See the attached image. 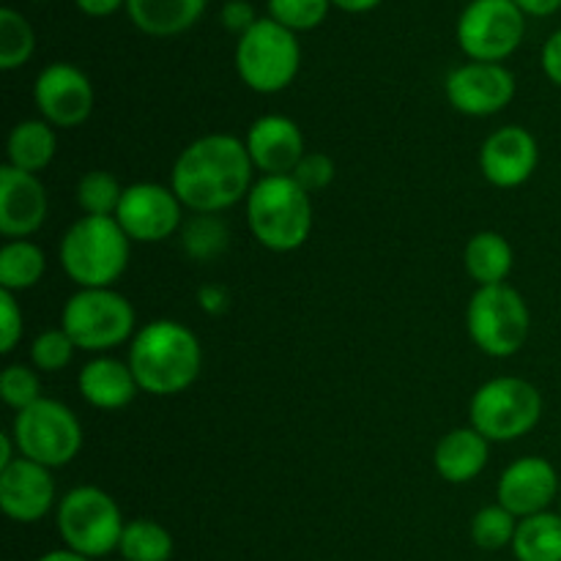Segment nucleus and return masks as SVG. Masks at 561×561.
<instances>
[{"label": "nucleus", "instance_id": "1", "mask_svg": "<svg viewBox=\"0 0 561 561\" xmlns=\"http://www.w3.org/2000/svg\"><path fill=\"white\" fill-rule=\"evenodd\" d=\"M252 164L244 140L233 135H203L175 157L170 190L195 214H219L247 201Z\"/></svg>", "mask_w": 561, "mask_h": 561}, {"label": "nucleus", "instance_id": "2", "mask_svg": "<svg viewBox=\"0 0 561 561\" xmlns=\"http://www.w3.org/2000/svg\"><path fill=\"white\" fill-rule=\"evenodd\" d=\"M129 367L140 392L153 398H173L197 381L203 348L186 323L159 318L137 329L129 348Z\"/></svg>", "mask_w": 561, "mask_h": 561}, {"label": "nucleus", "instance_id": "3", "mask_svg": "<svg viewBox=\"0 0 561 561\" xmlns=\"http://www.w3.org/2000/svg\"><path fill=\"white\" fill-rule=\"evenodd\" d=\"M247 225L261 247L272 252H296L312 233L310 192L294 175H263L244 201Z\"/></svg>", "mask_w": 561, "mask_h": 561}, {"label": "nucleus", "instance_id": "4", "mask_svg": "<svg viewBox=\"0 0 561 561\" xmlns=\"http://www.w3.org/2000/svg\"><path fill=\"white\" fill-rule=\"evenodd\" d=\"M131 241L115 217L82 214L64 233L58 261L77 288H113L129 266Z\"/></svg>", "mask_w": 561, "mask_h": 561}, {"label": "nucleus", "instance_id": "5", "mask_svg": "<svg viewBox=\"0 0 561 561\" xmlns=\"http://www.w3.org/2000/svg\"><path fill=\"white\" fill-rule=\"evenodd\" d=\"M131 301L113 288H80L60 312V329L77 351L102 356L104 351L129 343L137 334Z\"/></svg>", "mask_w": 561, "mask_h": 561}, {"label": "nucleus", "instance_id": "6", "mask_svg": "<svg viewBox=\"0 0 561 561\" xmlns=\"http://www.w3.org/2000/svg\"><path fill=\"white\" fill-rule=\"evenodd\" d=\"M55 526L69 551L102 559L118 551L126 520L107 491L96 485H77L58 502Z\"/></svg>", "mask_w": 561, "mask_h": 561}, {"label": "nucleus", "instance_id": "7", "mask_svg": "<svg viewBox=\"0 0 561 561\" xmlns=\"http://www.w3.org/2000/svg\"><path fill=\"white\" fill-rule=\"evenodd\" d=\"M236 71L250 91L272 96L285 91L301 69L299 36L272 16H261L236 42Z\"/></svg>", "mask_w": 561, "mask_h": 561}, {"label": "nucleus", "instance_id": "8", "mask_svg": "<svg viewBox=\"0 0 561 561\" xmlns=\"http://www.w3.org/2000/svg\"><path fill=\"white\" fill-rule=\"evenodd\" d=\"M542 416V394L531 381L499 376L482 383L469 403V420L488 442H518L537 427Z\"/></svg>", "mask_w": 561, "mask_h": 561}, {"label": "nucleus", "instance_id": "9", "mask_svg": "<svg viewBox=\"0 0 561 561\" xmlns=\"http://www.w3.org/2000/svg\"><path fill=\"white\" fill-rule=\"evenodd\" d=\"M469 337L482 354L493 359L515 356L526 345L531 332L529 305L513 285H488L477 288L466 307Z\"/></svg>", "mask_w": 561, "mask_h": 561}, {"label": "nucleus", "instance_id": "10", "mask_svg": "<svg viewBox=\"0 0 561 561\" xmlns=\"http://www.w3.org/2000/svg\"><path fill=\"white\" fill-rule=\"evenodd\" d=\"M11 436L22 458L47 469L71 463L82 449L80 420L69 405L53 398H42L31 409L20 411L11 425Z\"/></svg>", "mask_w": 561, "mask_h": 561}, {"label": "nucleus", "instance_id": "11", "mask_svg": "<svg viewBox=\"0 0 561 561\" xmlns=\"http://www.w3.org/2000/svg\"><path fill=\"white\" fill-rule=\"evenodd\" d=\"M526 36V14L515 0H471L458 16L455 38L469 60L502 64Z\"/></svg>", "mask_w": 561, "mask_h": 561}, {"label": "nucleus", "instance_id": "12", "mask_svg": "<svg viewBox=\"0 0 561 561\" xmlns=\"http://www.w3.org/2000/svg\"><path fill=\"white\" fill-rule=\"evenodd\" d=\"M33 104L38 115L55 129H75L93 113V85L85 71L75 64L44 66L33 82Z\"/></svg>", "mask_w": 561, "mask_h": 561}, {"label": "nucleus", "instance_id": "13", "mask_svg": "<svg viewBox=\"0 0 561 561\" xmlns=\"http://www.w3.org/2000/svg\"><path fill=\"white\" fill-rule=\"evenodd\" d=\"M184 217V203L179 201L170 186L140 181L124 190L121 206L115 219L137 244H157V241L170 239L181 228Z\"/></svg>", "mask_w": 561, "mask_h": 561}, {"label": "nucleus", "instance_id": "14", "mask_svg": "<svg viewBox=\"0 0 561 561\" xmlns=\"http://www.w3.org/2000/svg\"><path fill=\"white\" fill-rule=\"evenodd\" d=\"M444 91L453 110L471 118H488L502 113L515 99V75L504 64L469 60L449 71Z\"/></svg>", "mask_w": 561, "mask_h": 561}, {"label": "nucleus", "instance_id": "15", "mask_svg": "<svg viewBox=\"0 0 561 561\" xmlns=\"http://www.w3.org/2000/svg\"><path fill=\"white\" fill-rule=\"evenodd\" d=\"M561 496V482L553 463H548L540 455L518 458L504 469L496 485V504H502L507 513L524 520L531 515L548 513L553 502Z\"/></svg>", "mask_w": 561, "mask_h": 561}, {"label": "nucleus", "instance_id": "16", "mask_svg": "<svg viewBox=\"0 0 561 561\" xmlns=\"http://www.w3.org/2000/svg\"><path fill=\"white\" fill-rule=\"evenodd\" d=\"M540 162V146L524 126H502L480 148V170L499 190L524 186Z\"/></svg>", "mask_w": 561, "mask_h": 561}, {"label": "nucleus", "instance_id": "17", "mask_svg": "<svg viewBox=\"0 0 561 561\" xmlns=\"http://www.w3.org/2000/svg\"><path fill=\"white\" fill-rule=\"evenodd\" d=\"M53 469L33 463L27 458H16L9 469L0 471V510L5 518L16 524H36L55 507V480Z\"/></svg>", "mask_w": 561, "mask_h": 561}, {"label": "nucleus", "instance_id": "18", "mask_svg": "<svg viewBox=\"0 0 561 561\" xmlns=\"http://www.w3.org/2000/svg\"><path fill=\"white\" fill-rule=\"evenodd\" d=\"M47 190L36 173L11 164L0 168V233L9 241L27 239L47 219Z\"/></svg>", "mask_w": 561, "mask_h": 561}, {"label": "nucleus", "instance_id": "19", "mask_svg": "<svg viewBox=\"0 0 561 561\" xmlns=\"http://www.w3.org/2000/svg\"><path fill=\"white\" fill-rule=\"evenodd\" d=\"M244 146L263 175H290L307 153L305 135L288 115H261L247 129Z\"/></svg>", "mask_w": 561, "mask_h": 561}, {"label": "nucleus", "instance_id": "20", "mask_svg": "<svg viewBox=\"0 0 561 561\" xmlns=\"http://www.w3.org/2000/svg\"><path fill=\"white\" fill-rule=\"evenodd\" d=\"M77 389L82 400L99 411L126 409L137 398L140 387L135 381L129 362L113 359V356H93L91 362L80 367Z\"/></svg>", "mask_w": 561, "mask_h": 561}, {"label": "nucleus", "instance_id": "21", "mask_svg": "<svg viewBox=\"0 0 561 561\" xmlns=\"http://www.w3.org/2000/svg\"><path fill=\"white\" fill-rule=\"evenodd\" d=\"M491 458V442L474 427H455L442 442L436 444L433 453V466L438 474L453 485L477 480Z\"/></svg>", "mask_w": 561, "mask_h": 561}, {"label": "nucleus", "instance_id": "22", "mask_svg": "<svg viewBox=\"0 0 561 561\" xmlns=\"http://www.w3.org/2000/svg\"><path fill=\"white\" fill-rule=\"evenodd\" d=\"M208 0H126L131 25L153 38L181 36L206 14Z\"/></svg>", "mask_w": 561, "mask_h": 561}, {"label": "nucleus", "instance_id": "23", "mask_svg": "<svg viewBox=\"0 0 561 561\" xmlns=\"http://www.w3.org/2000/svg\"><path fill=\"white\" fill-rule=\"evenodd\" d=\"M463 263L469 277L474 279L477 288H488V285H504L510 272H513V247L496 230H480L466 241Z\"/></svg>", "mask_w": 561, "mask_h": 561}, {"label": "nucleus", "instance_id": "24", "mask_svg": "<svg viewBox=\"0 0 561 561\" xmlns=\"http://www.w3.org/2000/svg\"><path fill=\"white\" fill-rule=\"evenodd\" d=\"M55 153H58V135H55V126H49L44 118L20 121L5 140V157H9L5 164L25 173L38 175L53 162Z\"/></svg>", "mask_w": 561, "mask_h": 561}, {"label": "nucleus", "instance_id": "25", "mask_svg": "<svg viewBox=\"0 0 561 561\" xmlns=\"http://www.w3.org/2000/svg\"><path fill=\"white\" fill-rule=\"evenodd\" d=\"M47 272V257L38 244L27 239L5 241L0 250V290L22 294L42 283Z\"/></svg>", "mask_w": 561, "mask_h": 561}, {"label": "nucleus", "instance_id": "26", "mask_svg": "<svg viewBox=\"0 0 561 561\" xmlns=\"http://www.w3.org/2000/svg\"><path fill=\"white\" fill-rule=\"evenodd\" d=\"M518 561H561V513H540L518 520L513 540Z\"/></svg>", "mask_w": 561, "mask_h": 561}, {"label": "nucleus", "instance_id": "27", "mask_svg": "<svg viewBox=\"0 0 561 561\" xmlns=\"http://www.w3.org/2000/svg\"><path fill=\"white\" fill-rule=\"evenodd\" d=\"M173 551V535L151 518L129 520L124 535H121L118 553L124 557V561H170Z\"/></svg>", "mask_w": 561, "mask_h": 561}, {"label": "nucleus", "instance_id": "28", "mask_svg": "<svg viewBox=\"0 0 561 561\" xmlns=\"http://www.w3.org/2000/svg\"><path fill=\"white\" fill-rule=\"evenodd\" d=\"M36 53L33 25L16 9H0V69L14 71L25 66Z\"/></svg>", "mask_w": 561, "mask_h": 561}, {"label": "nucleus", "instance_id": "29", "mask_svg": "<svg viewBox=\"0 0 561 561\" xmlns=\"http://www.w3.org/2000/svg\"><path fill=\"white\" fill-rule=\"evenodd\" d=\"M126 186L107 170H91L77 181V203L85 217H115Z\"/></svg>", "mask_w": 561, "mask_h": 561}, {"label": "nucleus", "instance_id": "30", "mask_svg": "<svg viewBox=\"0 0 561 561\" xmlns=\"http://www.w3.org/2000/svg\"><path fill=\"white\" fill-rule=\"evenodd\" d=\"M515 531H518V518L502 507V504H491L482 507L480 513L471 518V540L482 551H502V548H513Z\"/></svg>", "mask_w": 561, "mask_h": 561}, {"label": "nucleus", "instance_id": "31", "mask_svg": "<svg viewBox=\"0 0 561 561\" xmlns=\"http://www.w3.org/2000/svg\"><path fill=\"white\" fill-rule=\"evenodd\" d=\"M332 0H266L268 16L294 33L316 31L329 16Z\"/></svg>", "mask_w": 561, "mask_h": 561}, {"label": "nucleus", "instance_id": "32", "mask_svg": "<svg viewBox=\"0 0 561 561\" xmlns=\"http://www.w3.org/2000/svg\"><path fill=\"white\" fill-rule=\"evenodd\" d=\"M228 247V228L214 214H197L184 228V250L195 261H211Z\"/></svg>", "mask_w": 561, "mask_h": 561}, {"label": "nucleus", "instance_id": "33", "mask_svg": "<svg viewBox=\"0 0 561 561\" xmlns=\"http://www.w3.org/2000/svg\"><path fill=\"white\" fill-rule=\"evenodd\" d=\"M0 398L9 409H14L16 414L25 409H31L33 403L42 400V378L38 370L31 365H9L0 373Z\"/></svg>", "mask_w": 561, "mask_h": 561}, {"label": "nucleus", "instance_id": "34", "mask_svg": "<svg viewBox=\"0 0 561 561\" xmlns=\"http://www.w3.org/2000/svg\"><path fill=\"white\" fill-rule=\"evenodd\" d=\"M77 345L71 343L69 334L64 329H47V332L38 334L31 345V362L36 370L42 373H58L64 370L66 365L75 356Z\"/></svg>", "mask_w": 561, "mask_h": 561}, {"label": "nucleus", "instance_id": "35", "mask_svg": "<svg viewBox=\"0 0 561 561\" xmlns=\"http://www.w3.org/2000/svg\"><path fill=\"white\" fill-rule=\"evenodd\" d=\"M290 175H294L296 184H299L301 190L316 195V192L327 190V186L334 181V162L327 157V153L307 151Z\"/></svg>", "mask_w": 561, "mask_h": 561}, {"label": "nucleus", "instance_id": "36", "mask_svg": "<svg viewBox=\"0 0 561 561\" xmlns=\"http://www.w3.org/2000/svg\"><path fill=\"white\" fill-rule=\"evenodd\" d=\"M22 332H25V316L16 294L0 290V354H11L20 345Z\"/></svg>", "mask_w": 561, "mask_h": 561}, {"label": "nucleus", "instance_id": "37", "mask_svg": "<svg viewBox=\"0 0 561 561\" xmlns=\"http://www.w3.org/2000/svg\"><path fill=\"white\" fill-rule=\"evenodd\" d=\"M219 20H222V25L228 27L230 33L244 36L261 16L255 14V5H252L250 0H228V3L222 5V11H219Z\"/></svg>", "mask_w": 561, "mask_h": 561}, {"label": "nucleus", "instance_id": "38", "mask_svg": "<svg viewBox=\"0 0 561 561\" xmlns=\"http://www.w3.org/2000/svg\"><path fill=\"white\" fill-rule=\"evenodd\" d=\"M540 64H542V71H546L548 80L553 82V85L561 88V27L557 33H551L546 42V47H542V55H540Z\"/></svg>", "mask_w": 561, "mask_h": 561}, {"label": "nucleus", "instance_id": "39", "mask_svg": "<svg viewBox=\"0 0 561 561\" xmlns=\"http://www.w3.org/2000/svg\"><path fill=\"white\" fill-rule=\"evenodd\" d=\"M197 301H201V307L208 316H222L230 305V294L222 285H203V288L197 290Z\"/></svg>", "mask_w": 561, "mask_h": 561}, {"label": "nucleus", "instance_id": "40", "mask_svg": "<svg viewBox=\"0 0 561 561\" xmlns=\"http://www.w3.org/2000/svg\"><path fill=\"white\" fill-rule=\"evenodd\" d=\"M77 9L82 11L85 16H113L118 9H126V0H75Z\"/></svg>", "mask_w": 561, "mask_h": 561}, {"label": "nucleus", "instance_id": "41", "mask_svg": "<svg viewBox=\"0 0 561 561\" xmlns=\"http://www.w3.org/2000/svg\"><path fill=\"white\" fill-rule=\"evenodd\" d=\"M526 16H551L561 9V0H515Z\"/></svg>", "mask_w": 561, "mask_h": 561}, {"label": "nucleus", "instance_id": "42", "mask_svg": "<svg viewBox=\"0 0 561 561\" xmlns=\"http://www.w3.org/2000/svg\"><path fill=\"white\" fill-rule=\"evenodd\" d=\"M16 458H20V449H16V442L14 436H11V431L0 433V471L9 469Z\"/></svg>", "mask_w": 561, "mask_h": 561}, {"label": "nucleus", "instance_id": "43", "mask_svg": "<svg viewBox=\"0 0 561 561\" xmlns=\"http://www.w3.org/2000/svg\"><path fill=\"white\" fill-rule=\"evenodd\" d=\"M383 0H332L334 9L348 11V14H367V11L378 9Z\"/></svg>", "mask_w": 561, "mask_h": 561}, {"label": "nucleus", "instance_id": "44", "mask_svg": "<svg viewBox=\"0 0 561 561\" xmlns=\"http://www.w3.org/2000/svg\"><path fill=\"white\" fill-rule=\"evenodd\" d=\"M36 561H93V559L82 557V553H75V551H69V548H58V551H49V553H44V557H38Z\"/></svg>", "mask_w": 561, "mask_h": 561}, {"label": "nucleus", "instance_id": "45", "mask_svg": "<svg viewBox=\"0 0 561 561\" xmlns=\"http://www.w3.org/2000/svg\"><path fill=\"white\" fill-rule=\"evenodd\" d=\"M559 504H561V496H559Z\"/></svg>", "mask_w": 561, "mask_h": 561}]
</instances>
